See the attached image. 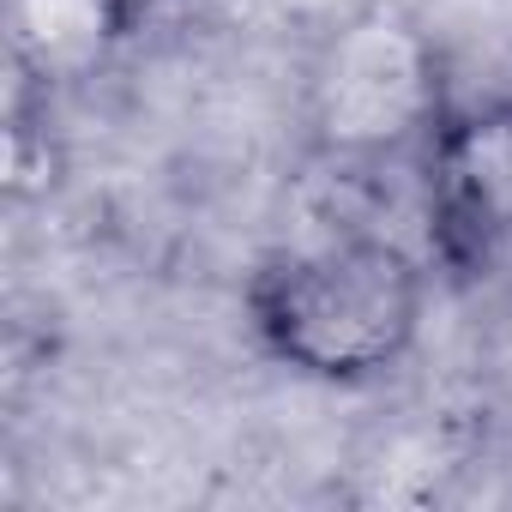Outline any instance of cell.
I'll return each mask as SVG.
<instances>
[{"instance_id": "obj_5", "label": "cell", "mask_w": 512, "mask_h": 512, "mask_svg": "<svg viewBox=\"0 0 512 512\" xmlns=\"http://www.w3.org/2000/svg\"><path fill=\"white\" fill-rule=\"evenodd\" d=\"M253 13H260L266 25H278V31H296V37H308V43H320L326 31H338V25H350L356 13H368V7H380V0H247Z\"/></svg>"}, {"instance_id": "obj_2", "label": "cell", "mask_w": 512, "mask_h": 512, "mask_svg": "<svg viewBox=\"0 0 512 512\" xmlns=\"http://www.w3.org/2000/svg\"><path fill=\"white\" fill-rule=\"evenodd\" d=\"M446 109H452L446 61L434 37L416 19L392 13L386 0L314 43L302 91V127L314 157L326 163L398 157L410 145H428Z\"/></svg>"}, {"instance_id": "obj_1", "label": "cell", "mask_w": 512, "mask_h": 512, "mask_svg": "<svg viewBox=\"0 0 512 512\" xmlns=\"http://www.w3.org/2000/svg\"><path fill=\"white\" fill-rule=\"evenodd\" d=\"M428 314V266L404 241L338 235L290 247L247 278V332L278 368L320 386L392 374Z\"/></svg>"}, {"instance_id": "obj_4", "label": "cell", "mask_w": 512, "mask_h": 512, "mask_svg": "<svg viewBox=\"0 0 512 512\" xmlns=\"http://www.w3.org/2000/svg\"><path fill=\"white\" fill-rule=\"evenodd\" d=\"M7 43L19 79L61 85L103 67L127 31L109 0H7Z\"/></svg>"}, {"instance_id": "obj_3", "label": "cell", "mask_w": 512, "mask_h": 512, "mask_svg": "<svg viewBox=\"0 0 512 512\" xmlns=\"http://www.w3.org/2000/svg\"><path fill=\"white\" fill-rule=\"evenodd\" d=\"M434 260L446 272H494L512 253V97L446 109L422 145Z\"/></svg>"}, {"instance_id": "obj_6", "label": "cell", "mask_w": 512, "mask_h": 512, "mask_svg": "<svg viewBox=\"0 0 512 512\" xmlns=\"http://www.w3.org/2000/svg\"><path fill=\"white\" fill-rule=\"evenodd\" d=\"M109 7H115V19H121V31L133 37V31H139V25H145V19H151L157 7H163V0H109Z\"/></svg>"}]
</instances>
